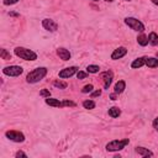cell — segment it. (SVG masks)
I'll return each mask as SVG.
<instances>
[{
    "mask_svg": "<svg viewBox=\"0 0 158 158\" xmlns=\"http://www.w3.org/2000/svg\"><path fill=\"white\" fill-rule=\"evenodd\" d=\"M148 43L152 46H157L158 45V35L156 32H151L148 36Z\"/></svg>",
    "mask_w": 158,
    "mask_h": 158,
    "instance_id": "ac0fdd59",
    "label": "cell"
},
{
    "mask_svg": "<svg viewBox=\"0 0 158 158\" xmlns=\"http://www.w3.org/2000/svg\"><path fill=\"white\" fill-rule=\"evenodd\" d=\"M19 2V0H4V5H14Z\"/></svg>",
    "mask_w": 158,
    "mask_h": 158,
    "instance_id": "4316f807",
    "label": "cell"
},
{
    "mask_svg": "<svg viewBox=\"0 0 158 158\" xmlns=\"http://www.w3.org/2000/svg\"><path fill=\"white\" fill-rule=\"evenodd\" d=\"M53 85H54L56 88H58V89H65V88L68 87V84H67L65 82H62V81H56V82H53Z\"/></svg>",
    "mask_w": 158,
    "mask_h": 158,
    "instance_id": "7402d4cb",
    "label": "cell"
},
{
    "mask_svg": "<svg viewBox=\"0 0 158 158\" xmlns=\"http://www.w3.org/2000/svg\"><path fill=\"white\" fill-rule=\"evenodd\" d=\"M153 128L158 132V117H156V119L153 120Z\"/></svg>",
    "mask_w": 158,
    "mask_h": 158,
    "instance_id": "f546056e",
    "label": "cell"
},
{
    "mask_svg": "<svg viewBox=\"0 0 158 158\" xmlns=\"http://www.w3.org/2000/svg\"><path fill=\"white\" fill-rule=\"evenodd\" d=\"M116 95H117L116 93H114V94H111V95H110V99H111V100H116Z\"/></svg>",
    "mask_w": 158,
    "mask_h": 158,
    "instance_id": "1f68e13d",
    "label": "cell"
},
{
    "mask_svg": "<svg viewBox=\"0 0 158 158\" xmlns=\"http://www.w3.org/2000/svg\"><path fill=\"white\" fill-rule=\"evenodd\" d=\"M40 95H41V97H43V98H49V97H51V93H49V90L43 89V90H41Z\"/></svg>",
    "mask_w": 158,
    "mask_h": 158,
    "instance_id": "484cf974",
    "label": "cell"
},
{
    "mask_svg": "<svg viewBox=\"0 0 158 158\" xmlns=\"http://www.w3.org/2000/svg\"><path fill=\"white\" fill-rule=\"evenodd\" d=\"M88 77V73H85V72H82V70H79V72H77V78L78 79H85Z\"/></svg>",
    "mask_w": 158,
    "mask_h": 158,
    "instance_id": "d4e9b609",
    "label": "cell"
},
{
    "mask_svg": "<svg viewBox=\"0 0 158 158\" xmlns=\"http://www.w3.org/2000/svg\"><path fill=\"white\" fill-rule=\"evenodd\" d=\"M128 143H130V140H128V138H124V140H114V141H110V142L106 144L105 148H106L108 152H116V151L124 149Z\"/></svg>",
    "mask_w": 158,
    "mask_h": 158,
    "instance_id": "3957f363",
    "label": "cell"
},
{
    "mask_svg": "<svg viewBox=\"0 0 158 158\" xmlns=\"http://www.w3.org/2000/svg\"><path fill=\"white\" fill-rule=\"evenodd\" d=\"M93 2H99V0H93Z\"/></svg>",
    "mask_w": 158,
    "mask_h": 158,
    "instance_id": "d590c367",
    "label": "cell"
},
{
    "mask_svg": "<svg viewBox=\"0 0 158 158\" xmlns=\"http://www.w3.org/2000/svg\"><path fill=\"white\" fill-rule=\"evenodd\" d=\"M83 106H84V109L93 110V109H95V103L93 100H84L83 101Z\"/></svg>",
    "mask_w": 158,
    "mask_h": 158,
    "instance_id": "ffe728a7",
    "label": "cell"
},
{
    "mask_svg": "<svg viewBox=\"0 0 158 158\" xmlns=\"http://www.w3.org/2000/svg\"><path fill=\"white\" fill-rule=\"evenodd\" d=\"M0 57H2L3 59H10V58H11L10 53H8V51H6L5 48H3V49H2V53H0Z\"/></svg>",
    "mask_w": 158,
    "mask_h": 158,
    "instance_id": "603a6c76",
    "label": "cell"
},
{
    "mask_svg": "<svg viewBox=\"0 0 158 158\" xmlns=\"http://www.w3.org/2000/svg\"><path fill=\"white\" fill-rule=\"evenodd\" d=\"M137 42H138V45L140 46H147L148 45V37L144 35V34H141V35H138V37H137Z\"/></svg>",
    "mask_w": 158,
    "mask_h": 158,
    "instance_id": "d6986e66",
    "label": "cell"
},
{
    "mask_svg": "<svg viewBox=\"0 0 158 158\" xmlns=\"http://www.w3.org/2000/svg\"><path fill=\"white\" fill-rule=\"evenodd\" d=\"M152 3H153V4H156V5L158 6V0H152Z\"/></svg>",
    "mask_w": 158,
    "mask_h": 158,
    "instance_id": "d6a6232c",
    "label": "cell"
},
{
    "mask_svg": "<svg viewBox=\"0 0 158 158\" xmlns=\"http://www.w3.org/2000/svg\"><path fill=\"white\" fill-rule=\"evenodd\" d=\"M5 136L10 140V141H13V142H24L25 141V135L22 133V132H20V131H6V133H5Z\"/></svg>",
    "mask_w": 158,
    "mask_h": 158,
    "instance_id": "8992f818",
    "label": "cell"
},
{
    "mask_svg": "<svg viewBox=\"0 0 158 158\" xmlns=\"http://www.w3.org/2000/svg\"><path fill=\"white\" fill-rule=\"evenodd\" d=\"M22 72H24V69L20 65H10V67H5L3 69V73L8 77H19L22 74Z\"/></svg>",
    "mask_w": 158,
    "mask_h": 158,
    "instance_id": "5b68a950",
    "label": "cell"
},
{
    "mask_svg": "<svg viewBox=\"0 0 158 158\" xmlns=\"http://www.w3.org/2000/svg\"><path fill=\"white\" fill-rule=\"evenodd\" d=\"M10 15H11V16H18L19 14H15V13H10Z\"/></svg>",
    "mask_w": 158,
    "mask_h": 158,
    "instance_id": "836d02e7",
    "label": "cell"
},
{
    "mask_svg": "<svg viewBox=\"0 0 158 158\" xmlns=\"http://www.w3.org/2000/svg\"><path fill=\"white\" fill-rule=\"evenodd\" d=\"M146 65L148 68H157L158 67V58L146 57Z\"/></svg>",
    "mask_w": 158,
    "mask_h": 158,
    "instance_id": "2e32d148",
    "label": "cell"
},
{
    "mask_svg": "<svg viewBox=\"0 0 158 158\" xmlns=\"http://www.w3.org/2000/svg\"><path fill=\"white\" fill-rule=\"evenodd\" d=\"M135 151H136V153H138L142 157H152L153 156V152H151L148 148H144V147H136Z\"/></svg>",
    "mask_w": 158,
    "mask_h": 158,
    "instance_id": "4fadbf2b",
    "label": "cell"
},
{
    "mask_svg": "<svg viewBox=\"0 0 158 158\" xmlns=\"http://www.w3.org/2000/svg\"><path fill=\"white\" fill-rule=\"evenodd\" d=\"M46 104L49 105V106H53V108H64L63 106V101H59L58 99H53L51 97L46 99Z\"/></svg>",
    "mask_w": 158,
    "mask_h": 158,
    "instance_id": "7c38bea8",
    "label": "cell"
},
{
    "mask_svg": "<svg viewBox=\"0 0 158 158\" xmlns=\"http://www.w3.org/2000/svg\"><path fill=\"white\" fill-rule=\"evenodd\" d=\"M14 53L18 57H20L21 59H25V61H36L37 59V54L34 51H31L29 48H25V47H16L14 49Z\"/></svg>",
    "mask_w": 158,
    "mask_h": 158,
    "instance_id": "7a4b0ae2",
    "label": "cell"
},
{
    "mask_svg": "<svg viewBox=\"0 0 158 158\" xmlns=\"http://www.w3.org/2000/svg\"><path fill=\"white\" fill-rule=\"evenodd\" d=\"M113 77H114L113 75V72H110V70L101 73V78L104 79V88L105 89H109L110 88V84L113 82Z\"/></svg>",
    "mask_w": 158,
    "mask_h": 158,
    "instance_id": "9c48e42d",
    "label": "cell"
},
{
    "mask_svg": "<svg viewBox=\"0 0 158 158\" xmlns=\"http://www.w3.org/2000/svg\"><path fill=\"white\" fill-rule=\"evenodd\" d=\"M19 157H27V156H26V153H25V152L19 151V152L16 153V158H19Z\"/></svg>",
    "mask_w": 158,
    "mask_h": 158,
    "instance_id": "4dcf8cb0",
    "label": "cell"
},
{
    "mask_svg": "<svg viewBox=\"0 0 158 158\" xmlns=\"http://www.w3.org/2000/svg\"><path fill=\"white\" fill-rule=\"evenodd\" d=\"M125 24L128 27H131L133 31H137V32H143L144 31V25L140 20H137L135 18H126L125 19Z\"/></svg>",
    "mask_w": 158,
    "mask_h": 158,
    "instance_id": "277c9868",
    "label": "cell"
},
{
    "mask_svg": "<svg viewBox=\"0 0 158 158\" xmlns=\"http://www.w3.org/2000/svg\"><path fill=\"white\" fill-rule=\"evenodd\" d=\"M78 72V68L75 67V65H73V67H68V68H64V69H62L61 72H59V78H62V79H65V78H70L72 75H74L75 73Z\"/></svg>",
    "mask_w": 158,
    "mask_h": 158,
    "instance_id": "ba28073f",
    "label": "cell"
},
{
    "mask_svg": "<svg viewBox=\"0 0 158 158\" xmlns=\"http://www.w3.org/2000/svg\"><path fill=\"white\" fill-rule=\"evenodd\" d=\"M108 114H109V116H111L113 119H116V117H119V116L121 115V110H120L117 106H113V108L109 109Z\"/></svg>",
    "mask_w": 158,
    "mask_h": 158,
    "instance_id": "e0dca14e",
    "label": "cell"
},
{
    "mask_svg": "<svg viewBox=\"0 0 158 158\" xmlns=\"http://www.w3.org/2000/svg\"><path fill=\"white\" fill-rule=\"evenodd\" d=\"M142 65H146V57H140V58H136L132 63H131V67L133 69H137V68H141Z\"/></svg>",
    "mask_w": 158,
    "mask_h": 158,
    "instance_id": "5bb4252c",
    "label": "cell"
},
{
    "mask_svg": "<svg viewBox=\"0 0 158 158\" xmlns=\"http://www.w3.org/2000/svg\"><path fill=\"white\" fill-rule=\"evenodd\" d=\"M125 89H126V83H125V81H119V82L115 84L114 93H116V94H121Z\"/></svg>",
    "mask_w": 158,
    "mask_h": 158,
    "instance_id": "9a60e30c",
    "label": "cell"
},
{
    "mask_svg": "<svg viewBox=\"0 0 158 158\" xmlns=\"http://www.w3.org/2000/svg\"><path fill=\"white\" fill-rule=\"evenodd\" d=\"M157 58H158V52H157Z\"/></svg>",
    "mask_w": 158,
    "mask_h": 158,
    "instance_id": "8d00e7d4",
    "label": "cell"
},
{
    "mask_svg": "<svg viewBox=\"0 0 158 158\" xmlns=\"http://www.w3.org/2000/svg\"><path fill=\"white\" fill-rule=\"evenodd\" d=\"M93 89H94V87H93L92 84H88V85H85V87L82 89V93H84V94H87V93H92V92H93Z\"/></svg>",
    "mask_w": 158,
    "mask_h": 158,
    "instance_id": "cb8c5ba5",
    "label": "cell"
},
{
    "mask_svg": "<svg viewBox=\"0 0 158 158\" xmlns=\"http://www.w3.org/2000/svg\"><path fill=\"white\" fill-rule=\"evenodd\" d=\"M57 54L59 56V58L61 59H63V61H69L70 59V52L68 51V49H65V48H63V47H59L58 49H57Z\"/></svg>",
    "mask_w": 158,
    "mask_h": 158,
    "instance_id": "8fae6325",
    "label": "cell"
},
{
    "mask_svg": "<svg viewBox=\"0 0 158 158\" xmlns=\"http://www.w3.org/2000/svg\"><path fill=\"white\" fill-rule=\"evenodd\" d=\"M127 2H131V0H127Z\"/></svg>",
    "mask_w": 158,
    "mask_h": 158,
    "instance_id": "74e56055",
    "label": "cell"
},
{
    "mask_svg": "<svg viewBox=\"0 0 158 158\" xmlns=\"http://www.w3.org/2000/svg\"><path fill=\"white\" fill-rule=\"evenodd\" d=\"M99 70H100V68H99V65H95V64H90V65H88L87 67V72L88 73H99Z\"/></svg>",
    "mask_w": 158,
    "mask_h": 158,
    "instance_id": "44dd1931",
    "label": "cell"
},
{
    "mask_svg": "<svg viewBox=\"0 0 158 158\" xmlns=\"http://www.w3.org/2000/svg\"><path fill=\"white\" fill-rule=\"evenodd\" d=\"M100 95H101V90L100 89H98L95 92H92V98H97V97H100Z\"/></svg>",
    "mask_w": 158,
    "mask_h": 158,
    "instance_id": "f1b7e54d",
    "label": "cell"
},
{
    "mask_svg": "<svg viewBox=\"0 0 158 158\" xmlns=\"http://www.w3.org/2000/svg\"><path fill=\"white\" fill-rule=\"evenodd\" d=\"M42 26H43L45 30H47L49 32H56L58 30V24L52 19H43L42 20Z\"/></svg>",
    "mask_w": 158,
    "mask_h": 158,
    "instance_id": "52a82bcc",
    "label": "cell"
},
{
    "mask_svg": "<svg viewBox=\"0 0 158 158\" xmlns=\"http://www.w3.org/2000/svg\"><path fill=\"white\" fill-rule=\"evenodd\" d=\"M63 106H75V103H73L70 100H64L63 101Z\"/></svg>",
    "mask_w": 158,
    "mask_h": 158,
    "instance_id": "83f0119b",
    "label": "cell"
},
{
    "mask_svg": "<svg viewBox=\"0 0 158 158\" xmlns=\"http://www.w3.org/2000/svg\"><path fill=\"white\" fill-rule=\"evenodd\" d=\"M105 2H109V3H111V2H114V0H105Z\"/></svg>",
    "mask_w": 158,
    "mask_h": 158,
    "instance_id": "e575fe53",
    "label": "cell"
},
{
    "mask_svg": "<svg viewBox=\"0 0 158 158\" xmlns=\"http://www.w3.org/2000/svg\"><path fill=\"white\" fill-rule=\"evenodd\" d=\"M47 74V68L45 67H38L36 69H34L32 72H30L26 77V82L30 83V84H35V83H38L41 82L42 79L46 77Z\"/></svg>",
    "mask_w": 158,
    "mask_h": 158,
    "instance_id": "6da1fadb",
    "label": "cell"
},
{
    "mask_svg": "<svg viewBox=\"0 0 158 158\" xmlns=\"http://www.w3.org/2000/svg\"><path fill=\"white\" fill-rule=\"evenodd\" d=\"M126 53H127V49H126L125 47H119V48H116V49L111 53V59H114V61L120 59V58H122L124 56H126Z\"/></svg>",
    "mask_w": 158,
    "mask_h": 158,
    "instance_id": "30bf717a",
    "label": "cell"
}]
</instances>
